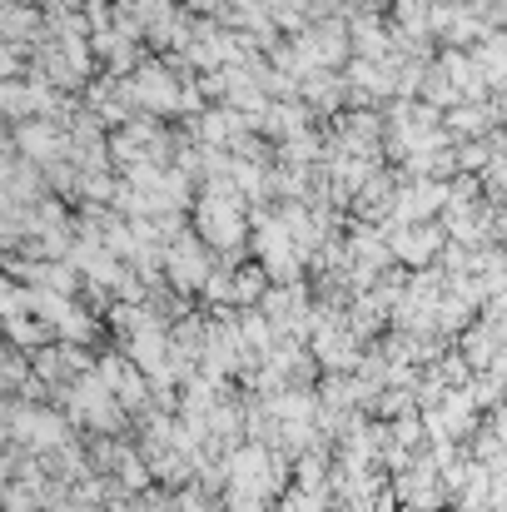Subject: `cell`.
I'll use <instances>...</instances> for the list:
<instances>
[{"label":"cell","instance_id":"6da1fadb","mask_svg":"<svg viewBox=\"0 0 507 512\" xmlns=\"http://www.w3.org/2000/svg\"><path fill=\"white\" fill-rule=\"evenodd\" d=\"M125 95L140 115L150 120H165V115H179L184 110V85L174 80V65L165 60H145L130 80H125Z\"/></svg>","mask_w":507,"mask_h":512},{"label":"cell","instance_id":"7a4b0ae2","mask_svg":"<svg viewBox=\"0 0 507 512\" xmlns=\"http://www.w3.org/2000/svg\"><path fill=\"white\" fill-rule=\"evenodd\" d=\"M388 249H393L403 264L423 269V264H433L438 249H448V239H443V224H403V229H393Z\"/></svg>","mask_w":507,"mask_h":512},{"label":"cell","instance_id":"3957f363","mask_svg":"<svg viewBox=\"0 0 507 512\" xmlns=\"http://www.w3.org/2000/svg\"><path fill=\"white\" fill-rule=\"evenodd\" d=\"M15 150L30 155V160H40V165H55V155L70 150V135H60L50 120H20L15 125Z\"/></svg>","mask_w":507,"mask_h":512},{"label":"cell","instance_id":"277c9868","mask_svg":"<svg viewBox=\"0 0 507 512\" xmlns=\"http://www.w3.org/2000/svg\"><path fill=\"white\" fill-rule=\"evenodd\" d=\"M204 274H209V259H204V249H199V244H179V249L169 254V279H174L179 289L199 284Z\"/></svg>","mask_w":507,"mask_h":512},{"label":"cell","instance_id":"5b68a950","mask_svg":"<svg viewBox=\"0 0 507 512\" xmlns=\"http://www.w3.org/2000/svg\"><path fill=\"white\" fill-rule=\"evenodd\" d=\"M463 348H468V358H473L478 368H488V363L498 358V348H503V329H498V324H478V329L463 339Z\"/></svg>","mask_w":507,"mask_h":512},{"label":"cell","instance_id":"8992f818","mask_svg":"<svg viewBox=\"0 0 507 512\" xmlns=\"http://www.w3.org/2000/svg\"><path fill=\"white\" fill-rule=\"evenodd\" d=\"M15 70H20V45H5L0 40V85L15 80Z\"/></svg>","mask_w":507,"mask_h":512},{"label":"cell","instance_id":"52a82bcc","mask_svg":"<svg viewBox=\"0 0 507 512\" xmlns=\"http://www.w3.org/2000/svg\"><path fill=\"white\" fill-rule=\"evenodd\" d=\"M493 438H498V443H507V403L493 413Z\"/></svg>","mask_w":507,"mask_h":512}]
</instances>
